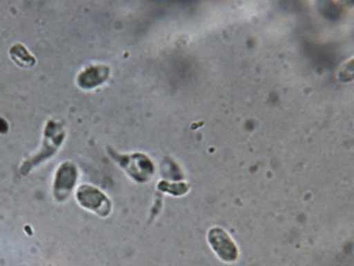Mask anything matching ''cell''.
<instances>
[{
    "label": "cell",
    "instance_id": "obj_1",
    "mask_svg": "<svg viewBox=\"0 0 354 266\" xmlns=\"http://www.w3.org/2000/svg\"><path fill=\"white\" fill-rule=\"evenodd\" d=\"M76 197L83 208L101 217H106L111 212V203L109 199L97 188L83 185L78 188Z\"/></svg>",
    "mask_w": 354,
    "mask_h": 266
},
{
    "label": "cell",
    "instance_id": "obj_2",
    "mask_svg": "<svg viewBox=\"0 0 354 266\" xmlns=\"http://www.w3.org/2000/svg\"><path fill=\"white\" fill-rule=\"evenodd\" d=\"M113 159L120 163L126 169L130 175L134 176L136 179L143 181L145 179H149L153 173L154 165L151 159L142 154L131 155H121L110 152Z\"/></svg>",
    "mask_w": 354,
    "mask_h": 266
},
{
    "label": "cell",
    "instance_id": "obj_3",
    "mask_svg": "<svg viewBox=\"0 0 354 266\" xmlns=\"http://www.w3.org/2000/svg\"><path fill=\"white\" fill-rule=\"evenodd\" d=\"M209 242L214 251L224 261L232 262L237 259L238 248L223 229L219 227L211 229Z\"/></svg>",
    "mask_w": 354,
    "mask_h": 266
},
{
    "label": "cell",
    "instance_id": "obj_4",
    "mask_svg": "<svg viewBox=\"0 0 354 266\" xmlns=\"http://www.w3.org/2000/svg\"><path fill=\"white\" fill-rule=\"evenodd\" d=\"M77 170L71 163H65L59 168L55 181V193L58 199L64 200L71 193L76 184Z\"/></svg>",
    "mask_w": 354,
    "mask_h": 266
},
{
    "label": "cell",
    "instance_id": "obj_5",
    "mask_svg": "<svg viewBox=\"0 0 354 266\" xmlns=\"http://www.w3.org/2000/svg\"><path fill=\"white\" fill-rule=\"evenodd\" d=\"M110 74L109 67L93 66L86 69L79 77V85L84 89H93L103 84Z\"/></svg>",
    "mask_w": 354,
    "mask_h": 266
}]
</instances>
